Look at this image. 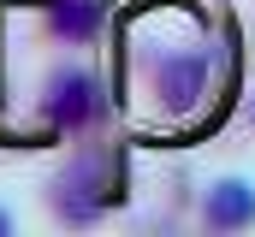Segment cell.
<instances>
[{
	"instance_id": "6da1fadb",
	"label": "cell",
	"mask_w": 255,
	"mask_h": 237,
	"mask_svg": "<svg viewBox=\"0 0 255 237\" xmlns=\"http://www.w3.org/2000/svg\"><path fill=\"white\" fill-rule=\"evenodd\" d=\"M48 118L60 124V130H77V124H89V118L101 113V89H95V77L89 71H60L54 83H48Z\"/></svg>"
},
{
	"instance_id": "7a4b0ae2",
	"label": "cell",
	"mask_w": 255,
	"mask_h": 237,
	"mask_svg": "<svg viewBox=\"0 0 255 237\" xmlns=\"http://www.w3.org/2000/svg\"><path fill=\"white\" fill-rule=\"evenodd\" d=\"M154 89H160V101L172 107V113H190L196 101L208 95V59L202 54H172L154 65Z\"/></svg>"
},
{
	"instance_id": "3957f363",
	"label": "cell",
	"mask_w": 255,
	"mask_h": 237,
	"mask_svg": "<svg viewBox=\"0 0 255 237\" xmlns=\"http://www.w3.org/2000/svg\"><path fill=\"white\" fill-rule=\"evenodd\" d=\"M250 220H255V190L244 184V178H226V184L208 190V226L238 232V226H250Z\"/></svg>"
},
{
	"instance_id": "277c9868",
	"label": "cell",
	"mask_w": 255,
	"mask_h": 237,
	"mask_svg": "<svg viewBox=\"0 0 255 237\" xmlns=\"http://www.w3.org/2000/svg\"><path fill=\"white\" fill-rule=\"evenodd\" d=\"M95 184H107L101 160H77V166L60 178V208L71 214V220H89V214H95V202H101V190H95Z\"/></svg>"
},
{
	"instance_id": "5b68a950",
	"label": "cell",
	"mask_w": 255,
	"mask_h": 237,
	"mask_svg": "<svg viewBox=\"0 0 255 237\" xmlns=\"http://www.w3.org/2000/svg\"><path fill=\"white\" fill-rule=\"evenodd\" d=\"M48 18H54V30H65L71 42H83V36H95L101 6H95V0H54V6H48Z\"/></svg>"
},
{
	"instance_id": "8992f818",
	"label": "cell",
	"mask_w": 255,
	"mask_h": 237,
	"mask_svg": "<svg viewBox=\"0 0 255 237\" xmlns=\"http://www.w3.org/2000/svg\"><path fill=\"white\" fill-rule=\"evenodd\" d=\"M0 232H6V214H0Z\"/></svg>"
}]
</instances>
